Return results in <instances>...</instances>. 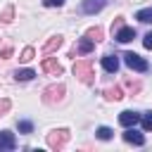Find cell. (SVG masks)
I'll return each mask as SVG.
<instances>
[{
    "label": "cell",
    "mask_w": 152,
    "mask_h": 152,
    "mask_svg": "<svg viewBox=\"0 0 152 152\" xmlns=\"http://www.w3.org/2000/svg\"><path fill=\"white\" fill-rule=\"evenodd\" d=\"M66 140H69V131L66 128H55V131L48 133V145L52 150H62L66 145Z\"/></svg>",
    "instance_id": "3"
},
{
    "label": "cell",
    "mask_w": 152,
    "mask_h": 152,
    "mask_svg": "<svg viewBox=\"0 0 152 152\" xmlns=\"http://www.w3.org/2000/svg\"><path fill=\"white\" fill-rule=\"evenodd\" d=\"M124 140H126V142H131V145H145V135H142V133H138V131H133V126H128V128H126Z\"/></svg>",
    "instance_id": "9"
},
{
    "label": "cell",
    "mask_w": 152,
    "mask_h": 152,
    "mask_svg": "<svg viewBox=\"0 0 152 152\" xmlns=\"http://www.w3.org/2000/svg\"><path fill=\"white\" fill-rule=\"evenodd\" d=\"M124 62H126L131 69H135V71H147V62H145L140 55H135V52H126V55H124Z\"/></svg>",
    "instance_id": "4"
},
{
    "label": "cell",
    "mask_w": 152,
    "mask_h": 152,
    "mask_svg": "<svg viewBox=\"0 0 152 152\" xmlns=\"http://www.w3.org/2000/svg\"><path fill=\"white\" fill-rule=\"evenodd\" d=\"M62 2H64V0H43V5H45V7H59Z\"/></svg>",
    "instance_id": "28"
},
{
    "label": "cell",
    "mask_w": 152,
    "mask_h": 152,
    "mask_svg": "<svg viewBox=\"0 0 152 152\" xmlns=\"http://www.w3.org/2000/svg\"><path fill=\"white\" fill-rule=\"evenodd\" d=\"M14 147H17V138H14V133L2 131V133H0V152H2V150H14Z\"/></svg>",
    "instance_id": "10"
},
{
    "label": "cell",
    "mask_w": 152,
    "mask_h": 152,
    "mask_svg": "<svg viewBox=\"0 0 152 152\" xmlns=\"http://www.w3.org/2000/svg\"><path fill=\"white\" fill-rule=\"evenodd\" d=\"M64 93H66V88L62 83H52V86H48L43 90V102L45 104H57V102H62Z\"/></svg>",
    "instance_id": "2"
},
{
    "label": "cell",
    "mask_w": 152,
    "mask_h": 152,
    "mask_svg": "<svg viewBox=\"0 0 152 152\" xmlns=\"http://www.w3.org/2000/svg\"><path fill=\"white\" fill-rule=\"evenodd\" d=\"M86 38H90L93 43H100V40L104 38V31H102V26H90V28L86 31Z\"/></svg>",
    "instance_id": "14"
},
{
    "label": "cell",
    "mask_w": 152,
    "mask_h": 152,
    "mask_svg": "<svg viewBox=\"0 0 152 152\" xmlns=\"http://www.w3.org/2000/svg\"><path fill=\"white\" fill-rule=\"evenodd\" d=\"M62 43H64V40H62V36H52V38L43 45V52H45V55H50V52L59 50V48H62Z\"/></svg>",
    "instance_id": "13"
},
{
    "label": "cell",
    "mask_w": 152,
    "mask_h": 152,
    "mask_svg": "<svg viewBox=\"0 0 152 152\" xmlns=\"http://www.w3.org/2000/svg\"><path fill=\"white\" fill-rule=\"evenodd\" d=\"M33 76H36L33 69H17V71H14V78H17V81H31Z\"/></svg>",
    "instance_id": "16"
},
{
    "label": "cell",
    "mask_w": 152,
    "mask_h": 152,
    "mask_svg": "<svg viewBox=\"0 0 152 152\" xmlns=\"http://www.w3.org/2000/svg\"><path fill=\"white\" fill-rule=\"evenodd\" d=\"M17 126H19V133H31V131H33V124H31V121H26V119H24V121H19Z\"/></svg>",
    "instance_id": "22"
},
{
    "label": "cell",
    "mask_w": 152,
    "mask_h": 152,
    "mask_svg": "<svg viewBox=\"0 0 152 152\" xmlns=\"http://www.w3.org/2000/svg\"><path fill=\"white\" fill-rule=\"evenodd\" d=\"M95 135H97L100 140H109V138L114 135V131H112V128H107V126H100V128L95 131Z\"/></svg>",
    "instance_id": "18"
},
{
    "label": "cell",
    "mask_w": 152,
    "mask_h": 152,
    "mask_svg": "<svg viewBox=\"0 0 152 152\" xmlns=\"http://www.w3.org/2000/svg\"><path fill=\"white\" fill-rule=\"evenodd\" d=\"M0 57H2V59H10V57H12V45H2V48H0Z\"/></svg>",
    "instance_id": "24"
},
{
    "label": "cell",
    "mask_w": 152,
    "mask_h": 152,
    "mask_svg": "<svg viewBox=\"0 0 152 152\" xmlns=\"http://www.w3.org/2000/svg\"><path fill=\"white\" fill-rule=\"evenodd\" d=\"M104 97H107V100H112V102H119V100L124 97V90H121L119 86H114V88H107V90H104Z\"/></svg>",
    "instance_id": "15"
},
{
    "label": "cell",
    "mask_w": 152,
    "mask_h": 152,
    "mask_svg": "<svg viewBox=\"0 0 152 152\" xmlns=\"http://www.w3.org/2000/svg\"><path fill=\"white\" fill-rule=\"evenodd\" d=\"M140 121V114L138 112H133V109H124L121 114H119V124L124 126V128H128V126H135Z\"/></svg>",
    "instance_id": "7"
},
{
    "label": "cell",
    "mask_w": 152,
    "mask_h": 152,
    "mask_svg": "<svg viewBox=\"0 0 152 152\" xmlns=\"http://www.w3.org/2000/svg\"><path fill=\"white\" fill-rule=\"evenodd\" d=\"M114 38H116L119 43H131V40L135 38V28H133V26H121V28L114 33Z\"/></svg>",
    "instance_id": "8"
},
{
    "label": "cell",
    "mask_w": 152,
    "mask_h": 152,
    "mask_svg": "<svg viewBox=\"0 0 152 152\" xmlns=\"http://www.w3.org/2000/svg\"><path fill=\"white\" fill-rule=\"evenodd\" d=\"M40 69L45 71V74H52V76H59L64 69H62V64L57 62V59H52V57H45L43 62H40Z\"/></svg>",
    "instance_id": "6"
},
{
    "label": "cell",
    "mask_w": 152,
    "mask_h": 152,
    "mask_svg": "<svg viewBox=\"0 0 152 152\" xmlns=\"http://www.w3.org/2000/svg\"><path fill=\"white\" fill-rule=\"evenodd\" d=\"M121 26H124V17H116V19L112 21V33H116Z\"/></svg>",
    "instance_id": "26"
},
{
    "label": "cell",
    "mask_w": 152,
    "mask_h": 152,
    "mask_svg": "<svg viewBox=\"0 0 152 152\" xmlns=\"http://www.w3.org/2000/svg\"><path fill=\"white\" fill-rule=\"evenodd\" d=\"M12 17H14V7H12V5H7V7L2 10V17H0V21L10 24V21H12Z\"/></svg>",
    "instance_id": "19"
},
{
    "label": "cell",
    "mask_w": 152,
    "mask_h": 152,
    "mask_svg": "<svg viewBox=\"0 0 152 152\" xmlns=\"http://www.w3.org/2000/svg\"><path fill=\"white\" fill-rule=\"evenodd\" d=\"M104 2L107 0H83V12L86 14H95V12H100L104 7Z\"/></svg>",
    "instance_id": "11"
},
{
    "label": "cell",
    "mask_w": 152,
    "mask_h": 152,
    "mask_svg": "<svg viewBox=\"0 0 152 152\" xmlns=\"http://www.w3.org/2000/svg\"><path fill=\"white\" fill-rule=\"evenodd\" d=\"M102 66H104V71L116 74V69H119V57H114V55H104V57H102Z\"/></svg>",
    "instance_id": "12"
},
{
    "label": "cell",
    "mask_w": 152,
    "mask_h": 152,
    "mask_svg": "<svg viewBox=\"0 0 152 152\" xmlns=\"http://www.w3.org/2000/svg\"><path fill=\"white\" fill-rule=\"evenodd\" d=\"M33 55H36V52H33V48L28 45V48H24V50H21L19 59H21V62H31V59H33Z\"/></svg>",
    "instance_id": "20"
},
{
    "label": "cell",
    "mask_w": 152,
    "mask_h": 152,
    "mask_svg": "<svg viewBox=\"0 0 152 152\" xmlns=\"http://www.w3.org/2000/svg\"><path fill=\"white\" fill-rule=\"evenodd\" d=\"M135 19H138V21H142V24H152V7L140 10V12L135 14Z\"/></svg>",
    "instance_id": "17"
},
{
    "label": "cell",
    "mask_w": 152,
    "mask_h": 152,
    "mask_svg": "<svg viewBox=\"0 0 152 152\" xmlns=\"http://www.w3.org/2000/svg\"><path fill=\"white\" fill-rule=\"evenodd\" d=\"M74 76L81 81V83H95V66H93V62L90 59H78L76 64H74Z\"/></svg>",
    "instance_id": "1"
},
{
    "label": "cell",
    "mask_w": 152,
    "mask_h": 152,
    "mask_svg": "<svg viewBox=\"0 0 152 152\" xmlns=\"http://www.w3.org/2000/svg\"><path fill=\"white\" fill-rule=\"evenodd\" d=\"M140 121H142V128H145V131H152V112H150V114H142Z\"/></svg>",
    "instance_id": "23"
},
{
    "label": "cell",
    "mask_w": 152,
    "mask_h": 152,
    "mask_svg": "<svg viewBox=\"0 0 152 152\" xmlns=\"http://www.w3.org/2000/svg\"><path fill=\"white\" fill-rule=\"evenodd\" d=\"M7 112H10V100L7 97H0V116L7 114Z\"/></svg>",
    "instance_id": "25"
},
{
    "label": "cell",
    "mask_w": 152,
    "mask_h": 152,
    "mask_svg": "<svg viewBox=\"0 0 152 152\" xmlns=\"http://www.w3.org/2000/svg\"><path fill=\"white\" fill-rule=\"evenodd\" d=\"M124 83H126V88H128V90H131L133 95H135V93H140V81H133V78H126Z\"/></svg>",
    "instance_id": "21"
},
{
    "label": "cell",
    "mask_w": 152,
    "mask_h": 152,
    "mask_svg": "<svg viewBox=\"0 0 152 152\" xmlns=\"http://www.w3.org/2000/svg\"><path fill=\"white\" fill-rule=\"evenodd\" d=\"M93 48H95V43H93L90 38H81V40L74 45V50L69 52V57H76V55H88V52H93Z\"/></svg>",
    "instance_id": "5"
},
{
    "label": "cell",
    "mask_w": 152,
    "mask_h": 152,
    "mask_svg": "<svg viewBox=\"0 0 152 152\" xmlns=\"http://www.w3.org/2000/svg\"><path fill=\"white\" fill-rule=\"evenodd\" d=\"M142 45H145L147 50H152V31H150V33H145V38H142Z\"/></svg>",
    "instance_id": "27"
}]
</instances>
